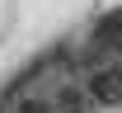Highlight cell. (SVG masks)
<instances>
[{
	"label": "cell",
	"instance_id": "obj_4",
	"mask_svg": "<svg viewBox=\"0 0 122 113\" xmlns=\"http://www.w3.org/2000/svg\"><path fill=\"white\" fill-rule=\"evenodd\" d=\"M108 43H113V47L122 52V24H113V28H108Z\"/></svg>",
	"mask_w": 122,
	"mask_h": 113
},
{
	"label": "cell",
	"instance_id": "obj_1",
	"mask_svg": "<svg viewBox=\"0 0 122 113\" xmlns=\"http://www.w3.org/2000/svg\"><path fill=\"white\" fill-rule=\"evenodd\" d=\"M89 94L99 108H113V104H122V61H108V66H94L89 71Z\"/></svg>",
	"mask_w": 122,
	"mask_h": 113
},
{
	"label": "cell",
	"instance_id": "obj_2",
	"mask_svg": "<svg viewBox=\"0 0 122 113\" xmlns=\"http://www.w3.org/2000/svg\"><path fill=\"white\" fill-rule=\"evenodd\" d=\"M52 104H56V113H94L99 104H94V94H89V85H75V80H66L52 94Z\"/></svg>",
	"mask_w": 122,
	"mask_h": 113
},
{
	"label": "cell",
	"instance_id": "obj_3",
	"mask_svg": "<svg viewBox=\"0 0 122 113\" xmlns=\"http://www.w3.org/2000/svg\"><path fill=\"white\" fill-rule=\"evenodd\" d=\"M14 113H56V104H52V99H42V94H28V99H19Z\"/></svg>",
	"mask_w": 122,
	"mask_h": 113
}]
</instances>
